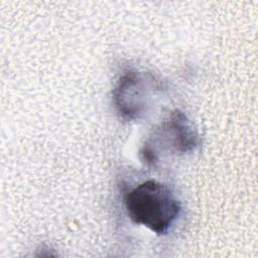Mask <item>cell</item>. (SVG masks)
Segmentation results:
<instances>
[{"label":"cell","mask_w":258,"mask_h":258,"mask_svg":"<svg viewBox=\"0 0 258 258\" xmlns=\"http://www.w3.org/2000/svg\"><path fill=\"white\" fill-rule=\"evenodd\" d=\"M130 220L163 235L180 212V203L171 189L153 179L143 181L128 191L124 199Z\"/></svg>","instance_id":"6da1fadb"},{"label":"cell","mask_w":258,"mask_h":258,"mask_svg":"<svg viewBox=\"0 0 258 258\" xmlns=\"http://www.w3.org/2000/svg\"><path fill=\"white\" fill-rule=\"evenodd\" d=\"M147 85L143 76L128 72L119 81L114 91V101L118 112L129 120L138 118L146 104Z\"/></svg>","instance_id":"7a4b0ae2"},{"label":"cell","mask_w":258,"mask_h":258,"mask_svg":"<svg viewBox=\"0 0 258 258\" xmlns=\"http://www.w3.org/2000/svg\"><path fill=\"white\" fill-rule=\"evenodd\" d=\"M161 135L166 144L175 150L187 152L198 144V135L191 128L186 116L180 111H174L161 128Z\"/></svg>","instance_id":"3957f363"}]
</instances>
